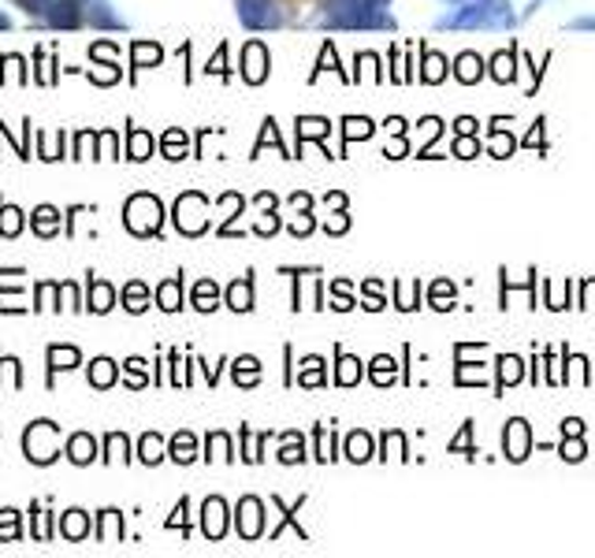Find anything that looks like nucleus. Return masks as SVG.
<instances>
[{
  "label": "nucleus",
  "instance_id": "58836bf2",
  "mask_svg": "<svg viewBox=\"0 0 595 558\" xmlns=\"http://www.w3.org/2000/svg\"><path fill=\"white\" fill-rule=\"evenodd\" d=\"M454 380L458 384H484V380H488V373H484V368H473V362H469V365L458 368Z\"/></svg>",
  "mask_w": 595,
  "mask_h": 558
},
{
  "label": "nucleus",
  "instance_id": "5701e85b",
  "mask_svg": "<svg viewBox=\"0 0 595 558\" xmlns=\"http://www.w3.org/2000/svg\"><path fill=\"white\" fill-rule=\"evenodd\" d=\"M131 52H134V68H157L160 57H165L160 45H146V41H134Z\"/></svg>",
  "mask_w": 595,
  "mask_h": 558
},
{
  "label": "nucleus",
  "instance_id": "473e14b6",
  "mask_svg": "<svg viewBox=\"0 0 595 558\" xmlns=\"http://www.w3.org/2000/svg\"><path fill=\"white\" fill-rule=\"evenodd\" d=\"M123 302H127L131 313H142L149 305V291L142 283H127V291H123Z\"/></svg>",
  "mask_w": 595,
  "mask_h": 558
},
{
  "label": "nucleus",
  "instance_id": "49530a36",
  "mask_svg": "<svg viewBox=\"0 0 595 558\" xmlns=\"http://www.w3.org/2000/svg\"><path fill=\"white\" fill-rule=\"evenodd\" d=\"M476 153H481V138H476V134H462V142H458V157H476Z\"/></svg>",
  "mask_w": 595,
  "mask_h": 558
},
{
  "label": "nucleus",
  "instance_id": "a211bd4d",
  "mask_svg": "<svg viewBox=\"0 0 595 558\" xmlns=\"http://www.w3.org/2000/svg\"><path fill=\"white\" fill-rule=\"evenodd\" d=\"M521 376H525V365H521V357H499V391H507L510 384H518Z\"/></svg>",
  "mask_w": 595,
  "mask_h": 558
},
{
  "label": "nucleus",
  "instance_id": "423d86ee",
  "mask_svg": "<svg viewBox=\"0 0 595 558\" xmlns=\"http://www.w3.org/2000/svg\"><path fill=\"white\" fill-rule=\"evenodd\" d=\"M239 20L250 31H276L283 26V8L279 0H239Z\"/></svg>",
  "mask_w": 595,
  "mask_h": 558
},
{
  "label": "nucleus",
  "instance_id": "5fc2aeb1",
  "mask_svg": "<svg viewBox=\"0 0 595 558\" xmlns=\"http://www.w3.org/2000/svg\"><path fill=\"white\" fill-rule=\"evenodd\" d=\"M458 134H476V120H458Z\"/></svg>",
  "mask_w": 595,
  "mask_h": 558
},
{
  "label": "nucleus",
  "instance_id": "39448f33",
  "mask_svg": "<svg viewBox=\"0 0 595 558\" xmlns=\"http://www.w3.org/2000/svg\"><path fill=\"white\" fill-rule=\"evenodd\" d=\"M209 202H205L202 194L191 191V194H183L175 202V223H179V231L183 235H202L205 228H209Z\"/></svg>",
  "mask_w": 595,
  "mask_h": 558
},
{
  "label": "nucleus",
  "instance_id": "ea45409f",
  "mask_svg": "<svg viewBox=\"0 0 595 558\" xmlns=\"http://www.w3.org/2000/svg\"><path fill=\"white\" fill-rule=\"evenodd\" d=\"M450 291H454V287H450L447 279H439V283L432 287V305H436V310H450Z\"/></svg>",
  "mask_w": 595,
  "mask_h": 558
},
{
  "label": "nucleus",
  "instance_id": "f3484780",
  "mask_svg": "<svg viewBox=\"0 0 595 558\" xmlns=\"http://www.w3.org/2000/svg\"><path fill=\"white\" fill-rule=\"evenodd\" d=\"M257 380H260V362H257V357H239V362H234V384L254 387Z\"/></svg>",
  "mask_w": 595,
  "mask_h": 558
},
{
  "label": "nucleus",
  "instance_id": "a18cd8bd",
  "mask_svg": "<svg viewBox=\"0 0 595 558\" xmlns=\"http://www.w3.org/2000/svg\"><path fill=\"white\" fill-rule=\"evenodd\" d=\"M209 458H231V444H228V436L223 432H216V436H209Z\"/></svg>",
  "mask_w": 595,
  "mask_h": 558
},
{
  "label": "nucleus",
  "instance_id": "7c9ffc66",
  "mask_svg": "<svg viewBox=\"0 0 595 558\" xmlns=\"http://www.w3.org/2000/svg\"><path fill=\"white\" fill-rule=\"evenodd\" d=\"M491 75H495V83H513V75H518L513 52H499V57L491 60Z\"/></svg>",
  "mask_w": 595,
  "mask_h": 558
},
{
  "label": "nucleus",
  "instance_id": "0eeeda50",
  "mask_svg": "<svg viewBox=\"0 0 595 558\" xmlns=\"http://www.w3.org/2000/svg\"><path fill=\"white\" fill-rule=\"evenodd\" d=\"M31 12H38L45 23L52 26H75L78 23V4L75 0H23Z\"/></svg>",
  "mask_w": 595,
  "mask_h": 558
},
{
  "label": "nucleus",
  "instance_id": "e433bc0d",
  "mask_svg": "<svg viewBox=\"0 0 595 558\" xmlns=\"http://www.w3.org/2000/svg\"><path fill=\"white\" fill-rule=\"evenodd\" d=\"M331 128H328V120H298V134H302V142L305 138H324Z\"/></svg>",
  "mask_w": 595,
  "mask_h": 558
},
{
  "label": "nucleus",
  "instance_id": "1a4fd4ad",
  "mask_svg": "<svg viewBox=\"0 0 595 558\" xmlns=\"http://www.w3.org/2000/svg\"><path fill=\"white\" fill-rule=\"evenodd\" d=\"M242 78H246L250 86H260L268 78V49L260 41H250L246 49H242Z\"/></svg>",
  "mask_w": 595,
  "mask_h": 558
},
{
  "label": "nucleus",
  "instance_id": "ddd939ff",
  "mask_svg": "<svg viewBox=\"0 0 595 558\" xmlns=\"http://www.w3.org/2000/svg\"><path fill=\"white\" fill-rule=\"evenodd\" d=\"M454 75L462 78L465 86L481 83V75H484V60L476 57V52H462V57H458V64H454Z\"/></svg>",
  "mask_w": 595,
  "mask_h": 558
},
{
  "label": "nucleus",
  "instance_id": "cd10ccee",
  "mask_svg": "<svg viewBox=\"0 0 595 558\" xmlns=\"http://www.w3.org/2000/svg\"><path fill=\"white\" fill-rule=\"evenodd\" d=\"M368 376H373V384H380V387L394 384V357L380 354V357H376L373 365H368Z\"/></svg>",
  "mask_w": 595,
  "mask_h": 558
},
{
  "label": "nucleus",
  "instance_id": "79ce46f5",
  "mask_svg": "<svg viewBox=\"0 0 595 558\" xmlns=\"http://www.w3.org/2000/svg\"><path fill=\"white\" fill-rule=\"evenodd\" d=\"M279 458H283L287 465L302 462V458H305V451H302V439H298V436H287V447H283V454H279Z\"/></svg>",
  "mask_w": 595,
  "mask_h": 558
},
{
  "label": "nucleus",
  "instance_id": "bb28decb",
  "mask_svg": "<svg viewBox=\"0 0 595 558\" xmlns=\"http://www.w3.org/2000/svg\"><path fill=\"white\" fill-rule=\"evenodd\" d=\"M298 384H302V387H320L324 384V362H320V357H305L302 373H298Z\"/></svg>",
  "mask_w": 595,
  "mask_h": 558
},
{
  "label": "nucleus",
  "instance_id": "c756f323",
  "mask_svg": "<svg viewBox=\"0 0 595 558\" xmlns=\"http://www.w3.org/2000/svg\"><path fill=\"white\" fill-rule=\"evenodd\" d=\"M138 454H142V462H149V465H157L160 458H165V439L160 436H142V444H138Z\"/></svg>",
  "mask_w": 595,
  "mask_h": 558
},
{
  "label": "nucleus",
  "instance_id": "3c124183",
  "mask_svg": "<svg viewBox=\"0 0 595 558\" xmlns=\"http://www.w3.org/2000/svg\"><path fill=\"white\" fill-rule=\"evenodd\" d=\"M469 436H473V428H462V436H458L454 439V444H450V451H469V454H473V444H469Z\"/></svg>",
  "mask_w": 595,
  "mask_h": 558
},
{
  "label": "nucleus",
  "instance_id": "f257e3e1",
  "mask_svg": "<svg viewBox=\"0 0 595 558\" xmlns=\"http://www.w3.org/2000/svg\"><path fill=\"white\" fill-rule=\"evenodd\" d=\"M387 0H328L324 26L336 31H391L394 20L384 12Z\"/></svg>",
  "mask_w": 595,
  "mask_h": 558
},
{
  "label": "nucleus",
  "instance_id": "4c0bfd02",
  "mask_svg": "<svg viewBox=\"0 0 595 558\" xmlns=\"http://www.w3.org/2000/svg\"><path fill=\"white\" fill-rule=\"evenodd\" d=\"M368 134H373V123H368V120H357V116H350V120H347V142L368 138Z\"/></svg>",
  "mask_w": 595,
  "mask_h": 558
},
{
  "label": "nucleus",
  "instance_id": "dca6fc26",
  "mask_svg": "<svg viewBox=\"0 0 595 558\" xmlns=\"http://www.w3.org/2000/svg\"><path fill=\"white\" fill-rule=\"evenodd\" d=\"M365 376V368H362V362L357 357H350V354H339V373H336V384H342V387H354L357 380Z\"/></svg>",
  "mask_w": 595,
  "mask_h": 558
},
{
  "label": "nucleus",
  "instance_id": "a19ab883",
  "mask_svg": "<svg viewBox=\"0 0 595 558\" xmlns=\"http://www.w3.org/2000/svg\"><path fill=\"white\" fill-rule=\"evenodd\" d=\"M317 458H320V462H331V458H336V447H331V432L328 428H317Z\"/></svg>",
  "mask_w": 595,
  "mask_h": 558
},
{
  "label": "nucleus",
  "instance_id": "9b49d317",
  "mask_svg": "<svg viewBox=\"0 0 595 558\" xmlns=\"http://www.w3.org/2000/svg\"><path fill=\"white\" fill-rule=\"evenodd\" d=\"M202 525H205V536H209V539H220L223 533H228V507H223V499L205 502Z\"/></svg>",
  "mask_w": 595,
  "mask_h": 558
},
{
  "label": "nucleus",
  "instance_id": "2eb2a0df",
  "mask_svg": "<svg viewBox=\"0 0 595 558\" xmlns=\"http://www.w3.org/2000/svg\"><path fill=\"white\" fill-rule=\"evenodd\" d=\"M347 458L350 462H368V458H373V439H368V432H350Z\"/></svg>",
  "mask_w": 595,
  "mask_h": 558
},
{
  "label": "nucleus",
  "instance_id": "c03bdc74",
  "mask_svg": "<svg viewBox=\"0 0 595 558\" xmlns=\"http://www.w3.org/2000/svg\"><path fill=\"white\" fill-rule=\"evenodd\" d=\"M562 458H566V462H581V458H584L581 436H570V439H566V444H562Z\"/></svg>",
  "mask_w": 595,
  "mask_h": 558
},
{
  "label": "nucleus",
  "instance_id": "4be33fe9",
  "mask_svg": "<svg viewBox=\"0 0 595 558\" xmlns=\"http://www.w3.org/2000/svg\"><path fill=\"white\" fill-rule=\"evenodd\" d=\"M216 299H220V291H216L212 279H202V283L194 287V305H197L202 313H212V310H216Z\"/></svg>",
  "mask_w": 595,
  "mask_h": 558
},
{
  "label": "nucleus",
  "instance_id": "7ed1b4c3",
  "mask_svg": "<svg viewBox=\"0 0 595 558\" xmlns=\"http://www.w3.org/2000/svg\"><path fill=\"white\" fill-rule=\"evenodd\" d=\"M123 220H127V228L134 235H157L160 231V220H165V209H160V202L153 194H134L127 202V213H123Z\"/></svg>",
  "mask_w": 595,
  "mask_h": 558
},
{
  "label": "nucleus",
  "instance_id": "c85d7f7f",
  "mask_svg": "<svg viewBox=\"0 0 595 558\" xmlns=\"http://www.w3.org/2000/svg\"><path fill=\"white\" fill-rule=\"evenodd\" d=\"M421 78H425V83H432V86L444 83V78H447V60L439 57V52H428V57H425V71H421Z\"/></svg>",
  "mask_w": 595,
  "mask_h": 558
},
{
  "label": "nucleus",
  "instance_id": "2f4dec72",
  "mask_svg": "<svg viewBox=\"0 0 595 558\" xmlns=\"http://www.w3.org/2000/svg\"><path fill=\"white\" fill-rule=\"evenodd\" d=\"M78 350L75 347H52L49 350V368H75Z\"/></svg>",
  "mask_w": 595,
  "mask_h": 558
},
{
  "label": "nucleus",
  "instance_id": "09e8293b",
  "mask_svg": "<svg viewBox=\"0 0 595 558\" xmlns=\"http://www.w3.org/2000/svg\"><path fill=\"white\" fill-rule=\"evenodd\" d=\"M365 291H368V299H365V310H384V299H380V283H365Z\"/></svg>",
  "mask_w": 595,
  "mask_h": 558
},
{
  "label": "nucleus",
  "instance_id": "20e7f679",
  "mask_svg": "<svg viewBox=\"0 0 595 558\" xmlns=\"http://www.w3.org/2000/svg\"><path fill=\"white\" fill-rule=\"evenodd\" d=\"M23 447H26V458H31V462L49 465L60 451V428L52 425V421H34L23 436Z\"/></svg>",
  "mask_w": 595,
  "mask_h": 558
},
{
  "label": "nucleus",
  "instance_id": "a878e982",
  "mask_svg": "<svg viewBox=\"0 0 595 558\" xmlns=\"http://www.w3.org/2000/svg\"><path fill=\"white\" fill-rule=\"evenodd\" d=\"M60 533H64L68 539H83L89 533V521L83 510H68V518H64V525H60Z\"/></svg>",
  "mask_w": 595,
  "mask_h": 558
},
{
  "label": "nucleus",
  "instance_id": "de8ad7c7",
  "mask_svg": "<svg viewBox=\"0 0 595 558\" xmlns=\"http://www.w3.org/2000/svg\"><path fill=\"white\" fill-rule=\"evenodd\" d=\"M127 373H131V384H134V387L146 384V362H142V357H131V362H127Z\"/></svg>",
  "mask_w": 595,
  "mask_h": 558
},
{
  "label": "nucleus",
  "instance_id": "f704fd0d",
  "mask_svg": "<svg viewBox=\"0 0 595 558\" xmlns=\"http://www.w3.org/2000/svg\"><path fill=\"white\" fill-rule=\"evenodd\" d=\"M20 228H23V213L12 209V205H0V231L4 235H20Z\"/></svg>",
  "mask_w": 595,
  "mask_h": 558
},
{
  "label": "nucleus",
  "instance_id": "c9c22d12",
  "mask_svg": "<svg viewBox=\"0 0 595 558\" xmlns=\"http://www.w3.org/2000/svg\"><path fill=\"white\" fill-rule=\"evenodd\" d=\"M153 153V138L146 131H131V160H146Z\"/></svg>",
  "mask_w": 595,
  "mask_h": 558
},
{
  "label": "nucleus",
  "instance_id": "412c9836",
  "mask_svg": "<svg viewBox=\"0 0 595 558\" xmlns=\"http://www.w3.org/2000/svg\"><path fill=\"white\" fill-rule=\"evenodd\" d=\"M94 439L89 436H71V444H68V454H71V462L75 465H86V462H94Z\"/></svg>",
  "mask_w": 595,
  "mask_h": 558
},
{
  "label": "nucleus",
  "instance_id": "aec40b11",
  "mask_svg": "<svg viewBox=\"0 0 595 558\" xmlns=\"http://www.w3.org/2000/svg\"><path fill=\"white\" fill-rule=\"evenodd\" d=\"M171 458H175V462H194L197 458V444H194V436L191 432H179L175 439H171Z\"/></svg>",
  "mask_w": 595,
  "mask_h": 558
},
{
  "label": "nucleus",
  "instance_id": "37998d69",
  "mask_svg": "<svg viewBox=\"0 0 595 558\" xmlns=\"http://www.w3.org/2000/svg\"><path fill=\"white\" fill-rule=\"evenodd\" d=\"M331 310H339V313L354 310V302L347 299V283H336V287H331Z\"/></svg>",
  "mask_w": 595,
  "mask_h": 558
},
{
  "label": "nucleus",
  "instance_id": "9d476101",
  "mask_svg": "<svg viewBox=\"0 0 595 558\" xmlns=\"http://www.w3.org/2000/svg\"><path fill=\"white\" fill-rule=\"evenodd\" d=\"M260 529H265V510H260V502L254 499V495H246V499L239 502V536L257 539Z\"/></svg>",
  "mask_w": 595,
  "mask_h": 558
},
{
  "label": "nucleus",
  "instance_id": "72a5a7b5",
  "mask_svg": "<svg viewBox=\"0 0 595 558\" xmlns=\"http://www.w3.org/2000/svg\"><path fill=\"white\" fill-rule=\"evenodd\" d=\"M165 157L168 160H183L186 157V134L183 131H168L165 134Z\"/></svg>",
  "mask_w": 595,
  "mask_h": 558
},
{
  "label": "nucleus",
  "instance_id": "6e6552de",
  "mask_svg": "<svg viewBox=\"0 0 595 558\" xmlns=\"http://www.w3.org/2000/svg\"><path fill=\"white\" fill-rule=\"evenodd\" d=\"M502 451H507L510 462H525V458H529L532 436H529V425L521 417L507 421V432H502Z\"/></svg>",
  "mask_w": 595,
  "mask_h": 558
},
{
  "label": "nucleus",
  "instance_id": "f8f14e48",
  "mask_svg": "<svg viewBox=\"0 0 595 558\" xmlns=\"http://www.w3.org/2000/svg\"><path fill=\"white\" fill-rule=\"evenodd\" d=\"M228 305L234 313L254 310V283H250V279H234V283L228 287Z\"/></svg>",
  "mask_w": 595,
  "mask_h": 558
},
{
  "label": "nucleus",
  "instance_id": "4468645a",
  "mask_svg": "<svg viewBox=\"0 0 595 558\" xmlns=\"http://www.w3.org/2000/svg\"><path fill=\"white\" fill-rule=\"evenodd\" d=\"M157 302H160V310L175 313L179 305H183V279H168V283H160L157 287Z\"/></svg>",
  "mask_w": 595,
  "mask_h": 558
},
{
  "label": "nucleus",
  "instance_id": "6e6d98bb",
  "mask_svg": "<svg viewBox=\"0 0 595 558\" xmlns=\"http://www.w3.org/2000/svg\"><path fill=\"white\" fill-rule=\"evenodd\" d=\"M454 4H469V0H454Z\"/></svg>",
  "mask_w": 595,
  "mask_h": 558
},
{
  "label": "nucleus",
  "instance_id": "393cba45",
  "mask_svg": "<svg viewBox=\"0 0 595 558\" xmlns=\"http://www.w3.org/2000/svg\"><path fill=\"white\" fill-rule=\"evenodd\" d=\"M31 223H34V231H38V235H52V231L60 228V213L49 209V205H41V209L31 216Z\"/></svg>",
  "mask_w": 595,
  "mask_h": 558
},
{
  "label": "nucleus",
  "instance_id": "f03ea898",
  "mask_svg": "<svg viewBox=\"0 0 595 558\" xmlns=\"http://www.w3.org/2000/svg\"><path fill=\"white\" fill-rule=\"evenodd\" d=\"M439 26L444 31H499V26H513V8L502 0H469V4L447 12Z\"/></svg>",
  "mask_w": 595,
  "mask_h": 558
},
{
  "label": "nucleus",
  "instance_id": "864d4df0",
  "mask_svg": "<svg viewBox=\"0 0 595 558\" xmlns=\"http://www.w3.org/2000/svg\"><path fill=\"white\" fill-rule=\"evenodd\" d=\"M581 432H584V425H581V421H576V417L566 421V436H581Z\"/></svg>",
  "mask_w": 595,
  "mask_h": 558
},
{
  "label": "nucleus",
  "instance_id": "603ef678",
  "mask_svg": "<svg viewBox=\"0 0 595 558\" xmlns=\"http://www.w3.org/2000/svg\"><path fill=\"white\" fill-rule=\"evenodd\" d=\"M108 451H112V458H127L123 451H127V439L123 436H108Z\"/></svg>",
  "mask_w": 595,
  "mask_h": 558
},
{
  "label": "nucleus",
  "instance_id": "6ab92c4d",
  "mask_svg": "<svg viewBox=\"0 0 595 558\" xmlns=\"http://www.w3.org/2000/svg\"><path fill=\"white\" fill-rule=\"evenodd\" d=\"M116 373H120L116 362H108V357H97V362L89 365V384H94V387H112Z\"/></svg>",
  "mask_w": 595,
  "mask_h": 558
},
{
  "label": "nucleus",
  "instance_id": "b1692460",
  "mask_svg": "<svg viewBox=\"0 0 595 558\" xmlns=\"http://www.w3.org/2000/svg\"><path fill=\"white\" fill-rule=\"evenodd\" d=\"M112 299H116V291L108 283H89V310H94V313L112 310Z\"/></svg>",
  "mask_w": 595,
  "mask_h": 558
},
{
  "label": "nucleus",
  "instance_id": "8fccbe9b",
  "mask_svg": "<svg viewBox=\"0 0 595 558\" xmlns=\"http://www.w3.org/2000/svg\"><path fill=\"white\" fill-rule=\"evenodd\" d=\"M347 228H350L347 213H331V220H328V231H331V235H342Z\"/></svg>",
  "mask_w": 595,
  "mask_h": 558
}]
</instances>
